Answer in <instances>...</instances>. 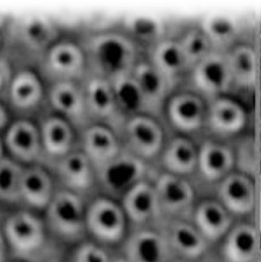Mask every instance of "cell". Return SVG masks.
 I'll list each match as a JSON object with an SVG mask.
<instances>
[{
	"label": "cell",
	"mask_w": 261,
	"mask_h": 262,
	"mask_svg": "<svg viewBox=\"0 0 261 262\" xmlns=\"http://www.w3.org/2000/svg\"><path fill=\"white\" fill-rule=\"evenodd\" d=\"M90 74L114 81L130 76L137 65L136 43L128 35L102 32L91 36L84 48Z\"/></svg>",
	"instance_id": "obj_1"
},
{
	"label": "cell",
	"mask_w": 261,
	"mask_h": 262,
	"mask_svg": "<svg viewBox=\"0 0 261 262\" xmlns=\"http://www.w3.org/2000/svg\"><path fill=\"white\" fill-rule=\"evenodd\" d=\"M16 262H23V261H16Z\"/></svg>",
	"instance_id": "obj_46"
},
{
	"label": "cell",
	"mask_w": 261,
	"mask_h": 262,
	"mask_svg": "<svg viewBox=\"0 0 261 262\" xmlns=\"http://www.w3.org/2000/svg\"><path fill=\"white\" fill-rule=\"evenodd\" d=\"M5 156H6V155H5V147H4L3 138L0 137V160H2Z\"/></svg>",
	"instance_id": "obj_41"
},
{
	"label": "cell",
	"mask_w": 261,
	"mask_h": 262,
	"mask_svg": "<svg viewBox=\"0 0 261 262\" xmlns=\"http://www.w3.org/2000/svg\"><path fill=\"white\" fill-rule=\"evenodd\" d=\"M112 86L117 107L124 120L147 113L144 98L132 74L112 81Z\"/></svg>",
	"instance_id": "obj_32"
},
{
	"label": "cell",
	"mask_w": 261,
	"mask_h": 262,
	"mask_svg": "<svg viewBox=\"0 0 261 262\" xmlns=\"http://www.w3.org/2000/svg\"><path fill=\"white\" fill-rule=\"evenodd\" d=\"M154 67L172 82L188 69L179 42L174 40H160L157 42L151 52V62Z\"/></svg>",
	"instance_id": "obj_30"
},
{
	"label": "cell",
	"mask_w": 261,
	"mask_h": 262,
	"mask_svg": "<svg viewBox=\"0 0 261 262\" xmlns=\"http://www.w3.org/2000/svg\"><path fill=\"white\" fill-rule=\"evenodd\" d=\"M115 262H128V261H127V260H125V259H124V257H123V259H119V260H116Z\"/></svg>",
	"instance_id": "obj_43"
},
{
	"label": "cell",
	"mask_w": 261,
	"mask_h": 262,
	"mask_svg": "<svg viewBox=\"0 0 261 262\" xmlns=\"http://www.w3.org/2000/svg\"><path fill=\"white\" fill-rule=\"evenodd\" d=\"M167 117L178 131L195 133L206 122L207 108L202 99L193 93H179L169 99L166 107Z\"/></svg>",
	"instance_id": "obj_22"
},
{
	"label": "cell",
	"mask_w": 261,
	"mask_h": 262,
	"mask_svg": "<svg viewBox=\"0 0 261 262\" xmlns=\"http://www.w3.org/2000/svg\"><path fill=\"white\" fill-rule=\"evenodd\" d=\"M47 101L54 114L70 122L73 128L84 129L90 124L84 92L77 81L52 82L47 92Z\"/></svg>",
	"instance_id": "obj_11"
},
{
	"label": "cell",
	"mask_w": 261,
	"mask_h": 262,
	"mask_svg": "<svg viewBox=\"0 0 261 262\" xmlns=\"http://www.w3.org/2000/svg\"><path fill=\"white\" fill-rule=\"evenodd\" d=\"M73 262H111V259L97 244L82 243L73 254Z\"/></svg>",
	"instance_id": "obj_37"
},
{
	"label": "cell",
	"mask_w": 261,
	"mask_h": 262,
	"mask_svg": "<svg viewBox=\"0 0 261 262\" xmlns=\"http://www.w3.org/2000/svg\"><path fill=\"white\" fill-rule=\"evenodd\" d=\"M200 29L210 42L212 50L231 46L239 34V26L232 16L226 14H211L203 19Z\"/></svg>",
	"instance_id": "obj_33"
},
{
	"label": "cell",
	"mask_w": 261,
	"mask_h": 262,
	"mask_svg": "<svg viewBox=\"0 0 261 262\" xmlns=\"http://www.w3.org/2000/svg\"><path fill=\"white\" fill-rule=\"evenodd\" d=\"M194 226L208 243L217 242L231 229V213L219 201H203L194 211Z\"/></svg>",
	"instance_id": "obj_26"
},
{
	"label": "cell",
	"mask_w": 261,
	"mask_h": 262,
	"mask_svg": "<svg viewBox=\"0 0 261 262\" xmlns=\"http://www.w3.org/2000/svg\"><path fill=\"white\" fill-rule=\"evenodd\" d=\"M219 202L230 213L247 215L255 207V187L251 179L242 173H230L220 181Z\"/></svg>",
	"instance_id": "obj_19"
},
{
	"label": "cell",
	"mask_w": 261,
	"mask_h": 262,
	"mask_svg": "<svg viewBox=\"0 0 261 262\" xmlns=\"http://www.w3.org/2000/svg\"><path fill=\"white\" fill-rule=\"evenodd\" d=\"M232 84L241 87L253 85L256 73V55L253 48L237 46L225 55Z\"/></svg>",
	"instance_id": "obj_31"
},
{
	"label": "cell",
	"mask_w": 261,
	"mask_h": 262,
	"mask_svg": "<svg viewBox=\"0 0 261 262\" xmlns=\"http://www.w3.org/2000/svg\"><path fill=\"white\" fill-rule=\"evenodd\" d=\"M45 166L63 158L75 150L73 125L63 117L52 114L46 115L38 124Z\"/></svg>",
	"instance_id": "obj_13"
},
{
	"label": "cell",
	"mask_w": 261,
	"mask_h": 262,
	"mask_svg": "<svg viewBox=\"0 0 261 262\" xmlns=\"http://www.w3.org/2000/svg\"><path fill=\"white\" fill-rule=\"evenodd\" d=\"M198 152L190 139L176 137L163 150V166L167 173L185 178L198 168Z\"/></svg>",
	"instance_id": "obj_29"
},
{
	"label": "cell",
	"mask_w": 261,
	"mask_h": 262,
	"mask_svg": "<svg viewBox=\"0 0 261 262\" xmlns=\"http://www.w3.org/2000/svg\"><path fill=\"white\" fill-rule=\"evenodd\" d=\"M166 238L172 253L186 260H195L207 252L208 242L194 225L181 220H176L169 224Z\"/></svg>",
	"instance_id": "obj_28"
},
{
	"label": "cell",
	"mask_w": 261,
	"mask_h": 262,
	"mask_svg": "<svg viewBox=\"0 0 261 262\" xmlns=\"http://www.w3.org/2000/svg\"><path fill=\"white\" fill-rule=\"evenodd\" d=\"M87 62L82 48L71 40H58L41 57L42 76L52 82L77 81L86 77Z\"/></svg>",
	"instance_id": "obj_4"
},
{
	"label": "cell",
	"mask_w": 261,
	"mask_h": 262,
	"mask_svg": "<svg viewBox=\"0 0 261 262\" xmlns=\"http://www.w3.org/2000/svg\"><path fill=\"white\" fill-rule=\"evenodd\" d=\"M46 99V90L41 76L30 68H21L13 72L5 100L8 111L17 117L29 119V115L41 107Z\"/></svg>",
	"instance_id": "obj_8"
},
{
	"label": "cell",
	"mask_w": 261,
	"mask_h": 262,
	"mask_svg": "<svg viewBox=\"0 0 261 262\" xmlns=\"http://www.w3.org/2000/svg\"><path fill=\"white\" fill-rule=\"evenodd\" d=\"M13 72L11 71V64L7 59L0 57V100L5 98L8 84H10Z\"/></svg>",
	"instance_id": "obj_38"
},
{
	"label": "cell",
	"mask_w": 261,
	"mask_h": 262,
	"mask_svg": "<svg viewBox=\"0 0 261 262\" xmlns=\"http://www.w3.org/2000/svg\"><path fill=\"white\" fill-rule=\"evenodd\" d=\"M10 111L5 103L0 100V133H4L10 124Z\"/></svg>",
	"instance_id": "obj_39"
},
{
	"label": "cell",
	"mask_w": 261,
	"mask_h": 262,
	"mask_svg": "<svg viewBox=\"0 0 261 262\" xmlns=\"http://www.w3.org/2000/svg\"><path fill=\"white\" fill-rule=\"evenodd\" d=\"M124 215L136 225H146L162 216L155 187L145 180L139 181L122 196Z\"/></svg>",
	"instance_id": "obj_20"
},
{
	"label": "cell",
	"mask_w": 261,
	"mask_h": 262,
	"mask_svg": "<svg viewBox=\"0 0 261 262\" xmlns=\"http://www.w3.org/2000/svg\"><path fill=\"white\" fill-rule=\"evenodd\" d=\"M144 98L146 112L151 114L159 113L168 94L171 82L165 78L151 63H137L132 73Z\"/></svg>",
	"instance_id": "obj_24"
},
{
	"label": "cell",
	"mask_w": 261,
	"mask_h": 262,
	"mask_svg": "<svg viewBox=\"0 0 261 262\" xmlns=\"http://www.w3.org/2000/svg\"><path fill=\"white\" fill-rule=\"evenodd\" d=\"M2 138L6 156L19 164L29 166L45 163L38 124L30 119L16 117L11 121Z\"/></svg>",
	"instance_id": "obj_7"
},
{
	"label": "cell",
	"mask_w": 261,
	"mask_h": 262,
	"mask_svg": "<svg viewBox=\"0 0 261 262\" xmlns=\"http://www.w3.org/2000/svg\"><path fill=\"white\" fill-rule=\"evenodd\" d=\"M198 151V169L206 181H221L231 173L234 155L228 146L214 141H206Z\"/></svg>",
	"instance_id": "obj_25"
},
{
	"label": "cell",
	"mask_w": 261,
	"mask_h": 262,
	"mask_svg": "<svg viewBox=\"0 0 261 262\" xmlns=\"http://www.w3.org/2000/svg\"><path fill=\"white\" fill-rule=\"evenodd\" d=\"M176 262H187V261H176Z\"/></svg>",
	"instance_id": "obj_44"
},
{
	"label": "cell",
	"mask_w": 261,
	"mask_h": 262,
	"mask_svg": "<svg viewBox=\"0 0 261 262\" xmlns=\"http://www.w3.org/2000/svg\"><path fill=\"white\" fill-rule=\"evenodd\" d=\"M259 248L258 231L253 225L242 223L226 233L223 255L228 262H254Z\"/></svg>",
	"instance_id": "obj_27"
},
{
	"label": "cell",
	"mask_w": 261,
	"mask_h": 262,
	"mask_svg": "<svg viewBox=\"0 0 261 262\" xmlns=\"http://www.w3.org/2000/svg\"><path fill=\"white\" fill-rule=\"evenodd\" d=\"M86 209L81 196L68 189L56 190L46 209L47 226L65 242H78L86 233Z\"/></svg>",
	"instance_id": "obj_2"
},
{
	"label": "cell",
	"mask_w": 261,
	"mask_h": 262,
	"mask_svg": "<svg viewBox=\"0 0 261 262\" xmlns=\"http://www.w3.org/2000/svg\"><path fill=\"white\" fill-rule=\"evenodd\" d=\"M14 33L26 50L40 54V57L58 40L57 27L42 15L24 17L15 25Z\"/></svg>",
	"instance_id": "obj_23"
},
{
	"label": "cell",
	"mask_w": 261,
	"mask_h": 262,
	"mask_svg": "<svg viewBox=\"0 0 261 262\" xmlns=\"http://www.w3.org/2000/svg\"><path fill=\"white\" fill-rule=\"evenodd\" d=\"M64 189L78 195L87 193L95 183V169L89 158L78 150H73L49 165Z\"/></svg>",
	"instance_id": "obj_14"
},
{
	"label": "cell",
	"mask_w": 261,
	"mask_h": 262,
	"mask_svg": "<svg viewBox=\"0 0 261 262\" xmlns=\"http://www.w3.org/2000/svg\"><path fill=\"white\" fill-rule=\"evenodd\" d=\"M125 144L130 154L142 160L155 158L164 146V133L160 124L151 116H132L122 125Z\"/></svg>",
	"instance_id": "obj_10"
},
{
	"label": "cell",
	"mask_w": 261,
	"mask_h": 262,
	"mask_svg": "<svg viewBox=\"0 0 261 262\" xmlns=\"http://www.w3.org/2000/svg\"><path fill=\"white\" fill-rule=\"evenodd\" d=\"M55 191L54 181L47 166L43 164L24 166L19 202L34 210H46Z\"/></svg>",
	"instance_id": "obj_17"
},
{
	"label": "cell",
	"mask_w": 261,
	"mask_h": 262,
	"mask_svg": "<svg viewBox=\"0 0 261 262\" xmlns=\"http://www.w3.org/2000/svg\"><path fill=\"white\" fill-rule=\"evenodd\" d=\"M7 254V244L3 232H0V262H5Z\"/></svg>",
	"instance_id": "obj_40"
},
{
	"label": "cell",
	"mask_w": 261,
	"mask_h": 262,
	"mask_svg": "<svg viewBox=\"0 0 261 262\" xmlns=\"http://www.w3.org/2000/svg\"><path fill=\"white\" fill-rule=\"evenodd\" d=\"M162 213L181 217L190 211L194 203V189L184 177L164 173L154 185Z\"/></svg>",
	"instance_id": "obj_15"
},
{
	"label": "cell",
	"mask_w": 261,
	"mask_h": 262,
	"mask_svg": "<svg viewBox=\"0 0 261 262\" xmlns=\"http://www.w3.org/2000/svg\"><path fill=\"white\" fill-rule=\"evenodd\" d=\"M3 43H4V36H3L2 30H0V50H2V48H3Z\"/></svg>",
	"instance_id": "obj_42"
},
{
	"label": "cell",
	"mask_w": 261,
	"mask_h": 262,
	"mask_svg": "<svg viewBox=\"0 0 261 262\" xmlns=\"http://www.w3.org/2000/svg\"><path fill=\"white\" fill-rule=\"evenodd\" d=\"M146 174L145 161L129 151L121 154L110 163L95 168V182L112 198H122Z\"/></svg>",
	"instance_id": "obj_5"
},
{
	"label": "cell",
	"mask_w": 261,
	"mask_h": 262,
	"mask_svg": "<svg viewBox=\"0 0 261 262\" xmlns=\"http://www.w3.org/2000/svg\"><path fill=\"white\" fill-rule=\"evenodd\" d=\"M80 148L94 169L110 163L121 154L122 147L119 137L110 126L92 123L81 129Z\"/></svg>",
	"instance_id": "obj_16"
},
{
	"label": "cell",
	"mask_w": 261,
	"mask_h": 262,
	"mask_svg": "<svg viewBox=\"0 0 261 262\" xmlns=\"http://www.w3.org/2000/svg\"><path fill=\"white\" fill-rule=\"evenodd\" d=\"M84 79V86L81 87L89 119L110 126L114 131L117 129V125H121L122 129L125 120L117 107L112 82L90 73L86 74Z\"/></svg>",
	"instance_id": "obj_9"
},
{
	"label": "cell",
	"mask_w": 261,
	"mask_h": 262,
	"mask_svg": "<svg viewBox=\"0 0 261 262\" xmlns=\"http://www.w3.org/2000/svg\"><path fill=\"white\" fill-rule=\"evenodd\" d=\"M24 166L5 156L0 160V201L19 203V189Z\"/></svg>",
	"instance_id": "obj_34"
},
{
	"label": "cell",
	"mask_w": 261,
	"mask_h": 262,
	"mask_svg": "<svg viewBox=\"0 0 261 262\" xmlns=\"http://www.w3.org/2000/svg\"><path fill=\"white\" fill-rule=\"evenodd\" d=\"M178 42H179L180 49L184 54L188 69L190 70L207 55L214 51L210 42L208 41L206 35L200 28L188 30Z\"/></svg>",
	"instance_id": "obj_35"
},
{
	"label": "cell",
	"mask_w": 261,
	"mask_h": 262,
	"mask_svg": "<svg viewBox=\"0 0 261 262\" xmlns=\"http://www.w3.org/2000/svg\"><path fill=\"white\" fill-rule=\"evenodd\" d=\"M247 115L241 103L234 100L215 98L207 108L206 123L212 133L222 137L234 136L245 128Z\"/></svg>",
	"instance_id": "obj_21"
},
{
	"label": "cell",
	"mask_w": 261,
	"mask_h": 262,
	"mask_svg": "<svg viewBox=\"0 0 261 262\" xmlns=\"http://www.w3.org/2000/svg\"><path fill=\"white\" fill-rule=\"evenodd\" d=\"M172 251L165 235L151 229H139L124 245L128 262H168Z\"/></svg>",
	"instance_id": "obj_18"
},
{
	"label": "cell",
	"mask_w": 261,
	"mask_h": 262,
	"mask_svg": "<svg viewBox=\"0 0 261 262\" xmlns=\"http://www.w3.org/2000/svg\"><path fill=\"white\" fill-rule=\"evenodd\" d=\"M7 247L17 259H32L46 245V226L40 218L28 210H19L7 217L4 224Z\"/></svg>",
	"instance_id": "obj_3"
},
{
	"label": "cell",
	"mask_w": 261,
	"mask_h": 262,
	"mask_svg": "<svg viewBox=\"0 0 261 262\" xmlns=\"http://www.w3.org/2000/svg\"><path fill=\"white\" fill-rule=\"evenodd\" d=\"M256 262H261V260H258V261H256Z\"/></svg>",
	"instance_id": "obj_45"
},
{
	"label": "cell",
	"mask_w": 261,
	"mask_h": 262,
	"mask_svg": "<svg viewBox=\"0 0 261 262\" xmlns=\"http://www.w3.org/2000/svg\"><path fill=\"white\" fill-rule=\"evenodd\" d=\"M191 81L200 93L207 97H222L232 85L225 55L211 51L191 69Z\"/></svg>",
	"instance_id": "obj_12"
},
{
	"label": "cell",
	"mask_w": 261,
	"mask_h": 262,
	"mask_svg": "<svg viewBox=\"0 0 261 262\" xmlns=\"http://www.w3.org/2000/svg\"><path fill=\"white\" fill-rule=\"evenodd\" d=\"M86 232L106 245H114L123 239L127 217L123 209L111 198H98L86 209Z\"/></svg>",
	"instance_id": "obj_6"
},
{
	"label": "cell",
	"mask_w": 261,
	"mask_h": 262,
	"mask_svg": "<svg viewBox=\"0 0 261 262\" xmlns=\"http://www.w3.org/2000/svg\"><path fill=\"white\" fill-rule=\"evenodd\" d=\"M160 33H162L160 24L151 17H136L130 24V34L134 36V42L135 40L154 42L158 40Z\"/></svg>",
	"instance_id": "obj_36"
}]
</instances>
